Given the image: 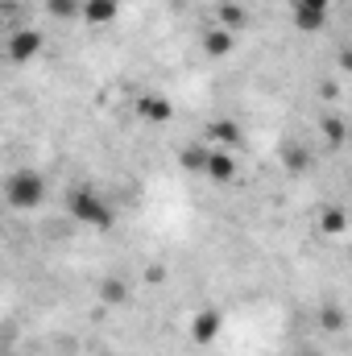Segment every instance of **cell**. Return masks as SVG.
<instances>
[{
    "mask_svg": "<svg viewBox=\"0 0 352 356\" xmlns=\"http://www.w3.org/2000/svg\"><path fill=\"white\" fill-rule=\"evenodd\" d=\"M67 211H71V220L75 224H83V228H112V203L95 191V186H75L71 195H67Z\"/></svg>",
    "mask_w": 352,
    "mask_h": 356,
    "instance_id": "6da1fadb",
    "label": "cell"
},
{
    "mask_svg": "<svg viewBox=\"0 0 352 356\" xmlns=\"http://www.w3.org/2000/svg\"><path fill=\"white\" fill-rule=\"evenodd\" d=\"M4 203L17 211H33L46 203V178L38 170H13L4 178Z\"/></svg>",
    "mask_w": 352,
    "mask_h": 356,
    "instance_id": "7a4b0ae2",
    "label": "cell"
},
{
    "mask_svg": "<svg viewBox=\"0 0 352 356\" xmlns=\"http://www.w3.org/2000/svg\"><path fill=\"white\" fill-rule=\"evenodd\" d=\"M294 13V29H303V33H319L323 25H328V17H332V0H294L290 4Z\"/></svg>",
    "mask_w": 352,
    "mask_h": 356,
    "instance_id": "3957f363",
    "label": "cell"
},
{
    "mask_svg": "<svg viewBox=\"0 0 352 356\" xmlns=\"http://www.w3.org/2000/svg\"><path fill=\"white\" fill-rule=\"evenodd\" d=\"M42 50V33L38 29H17L13 38H8V46H4V54H8V63H33V54Z\"/></svg>",
    "mask_w": 352,
    "mask_h": 356,
    "instance_id": "277c9868",
    "label": "cell"
},
{
    "mask_svg": "<svg viewBox=\"0 0 352 356\" xmlns=\"http://www.w3.org/2000/svg\"><path fill=\"white\" fill-rule=\"evenodd\" d=\"M133 112H137L141 120H150V124H166V120L175 116V104H170L166 95L145 91V95H137V99H133Z\"/></svg>",
    "mask_w": 352,
    "mask_h": 356,
    "instance_id": "5b68a950",
    "label": "cell"
},
{
    "mask_svg": "<svg viewBox=\"0 0 352 356\" xmlns=\"http://www.w3.org/2000/svg\"><path fill=\"white\" fill-rule=\"evenodd\" d=\"M241 141H245V133H241V124L228 120V116L211 120V124H207V137H203V145H211V149H237Z\"/></svg>",
    "mask_w": 352,
    "mask_h": 356,
    "instance_id": "8992f818",
    "label": "cell"
},
{
    "mask_svg": "<svg viewBox=\"0 0 352 356\" xmlns=\"http://www.w3.org/2000/svg\"><path fill=\"white\" fill-rule=\"evenodd\" d=\"M220 327H224V315H220L216 307H207V311H199V315L191 319V340H195V344H211V340L220 336Z\"/></svg>",
    "mask_w": 352,
    "mask_h": 356,
    "instance_id": "52a82bcc",
    "label": "cell"
},
{
    "mask_svg": "<svg viewBox=\"0 0 352 356\" xmlns=\"http://www.w3.org/2000/svg\"><path fill=\"white\" fill-rule=\"evenodd\" d=\"M203 50H207V58H228V54L237 50V33L224 29V25H211V29L203 33Z\"/></svg>",
    "mask_w": 352,
    "mask_h": 356,
    "instance_id": "ba28073f",
    "label": "cell"
},
{
    "mask_svg": "<svg viewBox=\"0 0 352 356\" xmlns=\"http://www.w3.org/2000/svg\"><path fill=\"white\" fill-rule=\"evenodd\" d=\"M203 175L211 178V182H232L237 178V158H232V149H211V158H207V170Z\"/></svg>",
    "mask_w": 352,
    "mask_h": 356,
    "instance_id": "9c48e42d",
    "label": "cell"
},
{
    "mask_svg": "<svg viewBox=\"0 0 352 356\" xmlns=\"http://www.w3.org/2000/svg\"><path fill=\"white\" fill-rule=\"evenodd\" d=\"M116 13H120L116 0H83V21L88 25H112Z\"/></svg>",
    "mask_w": 352,
    "mask_h": 356,
    "instance_id": "30bf717a",
    "label": "cell"
},
{
    "mask_svg": "<svg viewBox=\"0 0 352 356\" xmlns=\"http://www.w3.org/2000/svg\"><path fill=\"white\" fill-rule=\"evenodd\" d=\"M207 158H211V145H182V154H178V162H182V170L186 175H203L207 170Z\"/></svg>",
    "mask_w": 352,
    "mask_h": 356,
    "instance_id": "8fae6325",
    "label": "cell"
},
{
    "mask_svg": "<svg viewBox=\"0 0 352 356\" xmlns=\"http://www.w3.org/2000/svg\"><path fill=\"white\" fill-rule=\"evenodd\" d=\"M282 166H286L290 175L311 170V149H307V145H282Z\"/></svg>",
    "mask_w": 352,
    "mask_h": 356,
    "instance_id": "7c38bea8",
    "label": "cell"
},
{
    "mask_svg": "<svg viewBox=\"0 0 352 356\" xmlns=\"http://www.w3.org/2000/svg\"><path fill=\"white\" fill-rule=\"evenodd\" d=\"M319 228H323L328 236H344V232H349V211H344V207H328V211L319 216Z\"/></svg>",
    "mask_w": 352,
    "mask_h": 356,
    "instance_id": "4fadbf2b",
    "label": "cell"
},
{
    "mask_svg": "<svg viewBox=\"0 0 352 356\" xmlns=\"http://www.w3.org/2000/svg\"><path fill=\"white\" fill-rule=\"evenodd\" d=\"M319 327H323V332H332V336H340V332L349 327V311H344V307H336V302H332V307H323V311H319Z\"/></svg>",
    "mask_w": 352,
    "mask_h": 356,
    "instance_id": "5bb4252c",
    "label": "cell"
},
{
    "mask_svg": "<svg viewBox=\"0 0 352 356\" xmlns=\"http://www.w3.org/2000/svg\"><path fill=\"white\" fill-rule=\"evenodd\" d=\"M216 25H224V29H232V33H237V29L245 25V8H241V4H232V0H224V4L216 8Z\"/></svg>",
    "mask_w": 352,
    "mask_h": 356,
    "instance_id": "9a60e30c",
    "label": "cell"
},
{
    "mask_svg": "<svg viewBox=\"0 0 352 356\" xmlns=\"http://www.w3.org/2000/svg\"><path fill=\"white\" fill-rule=\"evenodd\" d=\"M319 133H323L328 145H344V141H349V124H344L340 116H323V120H319Z\"/></svg>",
    "mask_w": 352,
    "mask_h": 356,
    "instance_id": "2e32d148",
    "label": "cell"
},
{
    "mask_svg": "<svg viewBox=\"0 0 352 356\" xmlns=\"http://www.w3.org/2000/svg\"><path fill=\"white\" fill-rule=\"evenodd\" d=\"M125 294H129V286H125L120 277H104V282H99V302L116 307V302H125Z\"/></svg>",
    "mask_w": 352,
    "mask_h": 356,
    "instance_id": "e0dca14e",
    "label": "cell"
},
{
    "mask_svg": "<svg viewBox=\"0 0 352 356\" xmlns=\"http://www.w3.org/2000/svg\"><path fill=\"white\" fill-rule=\"evenodd\" d=\"M46 8L54 17H83V4L79 0H46Z\"/></svg>",
    "mask_w": 352,
    "mask_h": 356,
    "instance_id": "ac0fdd59",
    "label": "cell"
},
{
    "mask_svg": "<svg viewBox=\"0 0 352 356\" xmlns=\"http://www.w3.org/2000/svg\"><path fill=\"white\" fill-rule=\"evenodd\" d=\"M340 58H344V67H349V71H352V50H344V54H340Z\"/></svg>",
    "mask_w": 352,
    "mask_h": 356,
    "instance_id": "d6986e66",
    "label": "cell"
}]
</instances>
